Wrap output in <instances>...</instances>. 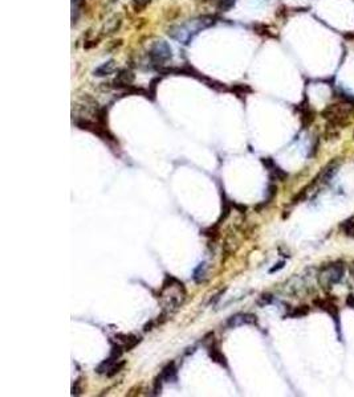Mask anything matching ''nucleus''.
Masks as SVG:
<instances>
[{
    "label": "nucleus",
    "mask_w": 354,
    "mask_h": 397,
    "mask_svg": "<svg viewBox=\"0 0 354 397\" xmlns=\"http://www.w3.org/2000/svg\"><path fill=\"white\" fill-rule=\"evenodd\" d=\"M309 313V307L308 306H301V307H296L295 310H292L289 313L287 317H291V318H300V317H304Z\"/></svg>",
    "instance_id": "nucleus-14"
},
{
    "label": "nucleus",
    "mask_w": 354,
    "mask_h": 397,
    "mask_svg": "<svg viewBox=\"0 0 354 397\" xmlns=\"http://www.w3.org/2000/svg\"><path fill=\"white\" fill-rule=\"evenodd\" d=\"M125 364H126V362L125 360H121V362H117L116 364H114L112 368H110L109 371H108V373H106V376L108 377H113V376H116L117 373H119V372L122 371L123 367H125Z\"/></svg>",
    "instance_id": "nucleus-15"
},
{
    "label": "nucleus",
    "mask_w": 354,
    "mask_h": 397,
    "mask_svg": "<svg viewBox=\"0 0 354 397\" xmlns=\"http://www.w3.org/2000/svg\"><path fill=\"white\" fill-rule=\"evenodd\" d=\"M262 163L264 164V167H266V168H267L268 171L272 170V168H273V167L276 166L275 161H273V159H272V158H262Z\"/></svg>",
    "instance_id": "nucleus-20"
},
{
    "label": "nucleus",
    "mask_w": 354,
    "mask_h": 397,
    "mask_svg": "<svg viewBox=\"0 0 354 397\" xmlns=\"http://www.w3.org/2000/svg\"><path fill=\"white\" fill-rule=\"evenodd\" d=\"M342 277H344V265L340 262L330 264L328 266L323 267V270L320 273V284L323 285L324 288H329L340 282Z\"/></svg>",
    "instance_id": "nucleus-2"
},
{
    "label": "nucleus",
    "mask_w": 354,
    "mask_h": 397,
    "mask_svg": "<svg viewBox=\"0 0 354 397\" xmlns=\"http://www.w3.org/2000/svg\"><path fill=\"white\" fill-rule=\"evenodd\" d=\"M235 5V0H216V7L222 12H227Z\"/></svg>",
    "instance_id": "nucleus-13"
},
{
    "label": "nucleus",
    "mask_w": 354,
    "mask_h": 397,
    "mask_svg": "<svg viewBox=\"0 0 354 397\" xmlns=\"http://www.w3.org/2000/svg\"><path fill=\"white\" fill-rule=\"evenodd\" d=\"M154 324H155V322H154V320H150L149 323H146V324H145V327H144V331L145 332L151 331V330H153V327H154Z\"/></svg>",
    "instance_id": "nucleus-25"
},
{
    "label": "nucleus",
    "mask_w": 354,
    "mask_h": 397,
    "mask_svg": "<svg viewBox=\"0 0 354 397\" xmlns=\"http://www.w3.org/2000/svg\"><path fill=\"white\" fill-rule=\"evenodd\" d=\"M203 275H205V264H201V265L195 269V271H194V279H195L197 282H201L202 278H203Z\"/></svg>",
    "instance_id": "nucleus-18"
},
{
    "label": "nucleus",
    "mask_w": 354,
    "mask_h": 397,
    "mask_svg": "<svg viewBox=\"0 0 354 397\" xmlns=\"http://www.w3.org/2000/svg\"><path fill=\"white\" fill-rule=\"evenodd\" d=\"M284 264H285L284 261H281V262H279V264H276V266L272 267L271 270H269V273H275V271L280 270V269H283V267H284Z\"/></svg>",
    "instance_id": "nucleus-26"
},
{
    "label": "nucleus",
    "mask_w": 354,
    "mask_h": 397,
    "mask_svg": "<svg viewBox=\"0 0 354 397\" xmlns=\"http://www.w3.org/2000/svg\"><path fill=\"white\" fill-rule=\"evenodd\" d=\"M133 81H134L133 73L129 70H122L117 76V79H114V83H116V87H130Z\"/></svg>",
    "instance_id": "nucleus-9"
},
{
    "label": "nucleus",
    "mask_w": 354,
    "mask_h": 397,
    "mask_svg": "<svg viewBox=\"0 0 354 397\" xmlns=\"http://www.w3.org/2000/svg\"><path fill=\"white\" fill-rule=\"evenodd\" d=\"M271 302H272L271 294H263L262 297H260V299L258 301V303L260 306H266V305H269Z\"/></svg>",
    "instance_id": "nucleus-19"
},
{
    "label": "nucleus",
    "mask_w": 354,
    "mask_h": 397,
    "mask_svg": "<svg viewBox=\"0 0 354 397\" xmlns=\"http://www.w3.org/2000/svg\"><path fill=\"white\" fill-rule=\"evenodd\" d=\"M232 207H234V208H236V210L239 211L240 213H244L245 211H247V207H245V205L236 204V203H232Z\"/></svg>",
    "instance_id": "nucleus-24"
},
{
    "label": "nucleus",
    "mask_w": 354,
    "mask_h": 397,
    "mask_svg": "<svg viewBox=\"0 0 354 397\" xmlns=\"http://www.w3.org/2000/svg\"><path fill=\"white\" fill-rule=\"evenodd\" d=\"M113 70H114V61H108V62H105V64H102L100 68H97V69L94 70V76H97V77L108 76V75H110Z\"/></svg>",
    "instance_id": "nucleus-12"
},
{
    "label": "nucleus",
    "mask_w": 354,
    "mask_h": 397,
    "mask_svg": "<svg viewBox=\"0 0 354 397\" xmlns=\"http://www.w3.org/2000/svg\"><path fill=\"white\" fill-rule=\"evenodd\" d=\"M81 393H83V388L80 385V380H76L75 384L72 387V396H79Z\"/></svg>",
    "instance_id": "nucleus-22"
},
{
    "label": "nucleus",
    "mask_w": 354,
    "mask_h": 397,
    "mask_svg": "<svg viewBox=\"0 0 354 397\" xmlns=\"http://www.w3.org/2000/svg\"><path fill=\"white\" fill-rule=\"evenodd\" d=\"M346 305L353 309V307H354V294H349V295H348V299H346Z\"/></svg>",
    "instance_id": "nucleus-27"
},
{
    "label": "nucleus",
    "mask_w": 354,
    "mask_h": 397,
    "mask_svg": "<svg viewBox=\"0 0 354 397\" xmlns=\"http://www.w3.org/2000/svg\"><path fill=\"white\" fill-rule=\"evenodd\" d=\"M208 356H210L212 362L219 364V366L224 367V368H227L228 367L227 359H226L223 352L220 351L218 344H211L210 347H208Z\"/></svg>",
    "instance_id": "nucleus-8"
},
{
    "label": "nucleus",
    "mask_w": 354,
    "mask_h": 397,
    "mask_svg": "<svg viewBox=\"0 0 354 397\" xmlns=\"http://www.w3.org/2000/svg\"><path fill=\"white\" fill-rule=\"evenodd\" d=\"M123 352H125V348H123L122 344L116 343V344L112 345L109 356H108L104 362H101L100 364L97 366V368H96L97 373H98V375H106L110 368H112V367H113L114 364L119 360V359H121V356H122Z\"/></svg>",
    "instance_id": "nucleus-3"
},
{
    "label": "nucleus",
    "mask_w": 354,
    "mask_h": 397,
    "mask_svg": "<svg viewBox=\"0 0 354 397\" xmlns=\"http://www.w3.org/2000/svg\"><path fill=\"white\" fill-rule=\"evenodd\" d=\"M177 367H175V363L171 362L169 363L163 370H162V372L159 373V376H161L162 379H163V381L165 383H174V381H177Z\"/></svg>",
    "instance_id": "nucleus-10"
},
{
    "label": "nucleus",
    "mask_w": 354,
    "mask_h": 397,
    "mask_svg": "<svg viewBox=\"0 0 354 397\" xmlns=\"http://www.w3.org/2000/svg\"><path fill=\"white\" fill-rule=\"evenodd\" d=\"M149 3L150 0H134V4H136L137 8H144V7H146Z\"/></svg>",
    "instance_id": "nucleus-23"
},
{
    "label": "nucleus",
    "mask_w": 354,
    "mask_h": 397,
    "mask_svg": "<svg viewBox=\"0 0 354 397\" xmlns=\"http://www.w3.org/2000/svg\"><path fill=\"white\" fill-rule=\"evenodd\" d=\"M341 228L344 233H345L348 237H354V220H348L345 223L341 224Z\"/></svg>",
    "instance_id": "nucleus-16"
},
{
    "label": "nucleus",
    "mask_w": 354,
    "mask_h": 397,
    "mask_svg": "<svg viewBox=\"0 0 354 397\" xmlns=\"http://www.w3.org/2000/svg\"><path fill=\"white\" fill-rule=\"evenodd\" d=\"M220 195H222V214H220V217H219L218 224H220L222 221H224V220L230 216L232 208H234V207H232V201L228 199L227 195H226V192H224L223 189H222Z\"/></svg>",
    "instance_id": "nucleus-11"
},
{
    "label": "nucleus",
    "mask_w": 354,
    "mask_h": 397,
    "mask_svg": "<svg viewBox=\"0 0 354 397\" xmlns=\"http://www.w3.org/2000/svg\"><path fill=\"white\" fill-rule=\"evenodd\" d=\"M214 24L215 19L212 16H203V18H199L197 20H193V22H188L186 26H175L169 33L171 35V37H174L178 41L187 44L190 40L193 39L194 35H197L198 32L214 26Z\"/></svg>",
    "instance_id": "nucleus-1"
},
{
    "label": "nucleus",
    "mask_w": 354,
    "mask_h": 397,
    "mask_svg": "<svg viewBox=\"0 0 354 397\" xmlns=\"http://www.w3.org/2000/svg\"><path fill=\"white\" fill-rule=\"evenodd\" d=\"M162 383H165V381H163V379H162L161 376L158 375L157 379H155V381H154V388H153V395H154V396H158V395H161Z\"/></svg>",
    "instance_id": "nucleus-17"
},
{
    "label": "nucleus",
    "mask_w": 354,
    "mask_h": 397,
    "mask_svg": "<svg viewBox=\"0 0 354 397\" xmlns=\"http://www.w3.org/2000/svg\"><path fill=\"white\" fill-rule=\"evenodd\" d=\"M315 305H317L320 309L326 311L336 320L337 327H340V319H338L340 318V313H338V307L334 303H332L330 301H325V299H317V301H315Z\"/></svg>",
    "instance_id": "nucleus-6"
},
{
    "label": "nucleus",
    "mask_w": 354,
    "mask_h": 397,
    "mask_svg": "<svg viewBox=\"0 0 354 397\" xmlns=\"http://www.w3.org/2000/svg\"><path fill=\"white\" fill-rule=\"evenodd\" d=\"M258 323V317L254 314H236L232 315L231 318L227 320V327L234 328L237 326H243V324H256Z\"/></svg>",
    "instance_id": "nucleus-5"
},
{
    "label": "nucleus",
    "mask_w": 354,
    "mask_h": 397,
    "mask_svg": "<svg viewBox=\"0 0 354 397\" xmlns=\"http://www.w3.org/2000/svg\"><path fill=\"white\" fill-rule=\"evenodd\" d=\"M268 197H267V201H266V204H268L269 201L273 199V197L276 196V193H277V187L276 185H269L268 187Z\"/></svg>",
    "instance_id": "nucleus-21"
},
{
    "label": "nucleus",
    "mask_w": 354,
    "mask_h": 397,
    "mask_svg": "<svg viewBox=\"0 0 354 397\" xmlns=\"http://www.w3.org/2000/svg\"><path fill=\"white\" fill-rule=\"evenodd\" d=\"M349 271H350V275H352V278L354 279V261L350 264V267H349Z\"/></svg>",
    "instance_id": "nucleus-28"
},
{
    "label": "nucleus",
    "mask_w": 354,
    "mask_h": 397,
    "mask_svg": "<svg viewBox=\"0 0 354 397\" xmlns=\"http://www.w3.org/2000/svg\"><path fill=\"white\" fill-rule=\"evenodd\" d=\"M116 339H118V341L121 342L119 344L123 345L125 351H131L136 345L140 344L141 341H142L141 336L133 335V334H129V335H125V334H117V335H116Z\"/></svg>",
    "instance_id": "nucleus-7"
},
{
    "label": "nucleus",
    "mask_w": 354,
    "mask_h": 397,
    "mask_svg": "<svg viewBox=\"0 0 354 397\" xmlns=\"http://www.w3.org/2000/svg\"><path fill=\"white\" fill-rule=\"evenodd\" d=\"M150 58L154 64H163L171 58V48L165 41H157L150 51Z\"/></svg>",
    "instance_id": "nucleus-4"
}]
</instances>
